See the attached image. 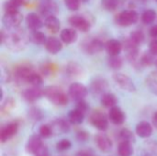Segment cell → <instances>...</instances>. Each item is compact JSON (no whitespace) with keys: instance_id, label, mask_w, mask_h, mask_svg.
<instances>
[{"instance_id":"1","label":"cell","mask_w":157,"mask_h":156,"mask_svg":"<svg viewBox=\"0 0 157 156\" xmlns=\"http://www.w3.org/2000/svg\"><path fill=\"white\" fill-rule=\"evenodd\" d=\"M1 40L9 50L20 51L26 48L29 40V35L19 28L6 29L1 31Z\"/></svg>"},{"instance_id":"39","label":"cell","mask_w":157,"mask_h":156,"mask_svg":"<svg viewBox=\"0 0 157 156\" xmlns=\"http://www.w3.org/2000/svg\"><path fill=\"white\" fill-rule=\"evenodd\" d=\"M39 132H40V135L41 137H43V138H49V137H51L53 134L51 125H47V124L42 125L40 128Z\"/></svg>"},{"instance_id":"9","label":"cell","mask_w":157,"mask_h":156,"mask_svg":"<svg viewBox=\"0 0 157 156\" xmlns=\"http://www.w3.org/2000/svg\"><path fill=\"white\" fill-rule=\"evenodd\" d=\"M84 51L89 54H95L101 51L104 48V43L99 39H91L84 43Z\"/></svg>"},{"instance_id":"13","label":"cell","mask_w":157,"mask_h":156,"mask_svg":"<svg viewBox=\"0 0 157 156\" xmlns=\"http://www.w3.org/2000/svg\"><path fill=\"white\" fill-rule=\"evenodd\" d=\"M18 130V125L16 122H12L7 124L6 127H4L1 130L0 132V139L2 143H6V141H8L9 139H11L17 132Z\"/></svg>"},{"instance_id":"45","label":"cell","mask_w":157,"mask_h":156,"mask_svg":"<svg viewBox=\"0 0 157 156\" xmlns=\"http://www.w3.org/2000/svg\"><path fill=\"white\" fill-rule=\"evenodd\" d=\"M41 113L40 110H38L37 108H32L30 110V117L34 120H40L41 118Z\"/></svg>"},{"instance_id":"42","label":"cell","mask_w":157,"mask_h":156,"mask_svg":"<svg viewBox=\"0 0 157 156\" xmlns=\"http://www.w3.org/2000/svg\"><path fill=\"white\" fill-rule=\"evenodd\" d=\"M67 71H68V74L70 75H73V76H75V74H78L79 72L81 71V68L79 65H77L76 63H70L68 66H67Z\"/></svg>"},{"instance_id":"15","label":"cell","mask_w":157,"mask_h":156,"mask_svg":"<svg viewBox=\"0 0 157 156\" xmlns=\"http://www.w3.org/2000/svg\"><path fill=\"white\" fill-rule=\"evenodd\" d=\"M42 146H43V143H42L40 136H39V135H32L29 139L26 148H27V152L28 153L36 154L38 153V151Z\"/></svg>"},{"instance_id":"16","label":"cell","mask_w":157,"mask_h":156,"mask_svg":"<svg viewBox=\"0 0 157 156\" xmlns=\"http://www.w3.org/2000/svg\"><path fill=\"white\" fill-rule=\"evenodd\" d=\"M40 12L45 16L46 17L55 16L58 13V6L54 2L52 1H46L42 3L40 6Z\"/></svg>"},{"instance_id":"48","label":"cell","mask_w":157,"mask_h":156,"mask_svg":"<svg viewBox=\"0 0 157 156\" xmlns=\"http://www.w3.org/2000/svg\"><path fill=\"white\" fill-rule=\"evenodd\" d=\"M15 3H17L19 6H25V5H27L28 3H29V0H13Z\"/></svg>"},{"instance_id":"24","label":"cell","mask_w":157,"mask_h":156,"mask_svg":"<svg viewBox=\"0 0 157 156\" xmlns=\"http://www.w3.org/2000/svg\"><path fill=\"white\" fill-rule=\"evenodd\" d=\"M44 25L52 32H57L60 29V27H61L60 20L55 16H52V17H46L45 21H44Z\"/></svg>"},{"instance_id":"50","label":"cell","mask_w":157,"mask_h":156,"mask_svg":"<svg viewBox=\"0 0 157 156\" xmlns=\"http://www.w3.org/2000/svg\"><path fill=\"white\" fill-rule=\"evenodd\" d=\"M153 124H154V126L157 129V112L155 113V115L153 117Z\"/></svg>"},{"instance_id":"17","label":"cell","mask_w":157,"mask_h":156,"mask_svg":"<svg viewBox=\"0 0 157 156\" xmlns=\"http://www.w3.org/2000/svg\"><path fill=\"white\" fill-rule=\"evenodd\" d=\"M105 47H106L108 53L110 56H119V54L121 53V51L123 48V45L121 44V42L120 40L112 39V40H109L107 41Z\"/></svg>"},{"instance_id":"32","label":"cell","mask_w":157,"mask_h":156,"mask_svg":"<svg viewBox=\"0 0 157 156\" xmlns=\"http://www.w3.org/2000/svg\"><path fill=\"white\" fill-rule=\"evenodd\" d=\"M133 43H135L136 45H140L141 43H143V41L144 40V34L140 31V30H134L131 33L130 38H129Z\"/></svg>"},{"instance_id":"53","label":"cell","mask_w":157,"mask_h":156,"mask_svg":"<svg viewBox=\"0 0 157 156\" xmlns=\"http://www.w3.org/2000/svg\"><path fill=\"white\" fill-rule=\"evenodd\" d=\"M155 1H157V0H155Z\"/></svg>"},{"instance_id":"7","label":"cell","mask_w":157,"mask_h":156,"mask_svg":"<svg viewBox=\"0 0 157 156\" xmlns=\"http://www.w3.org/2000/svg\"><path fill=\"white\" fill-rule=\"evenodd\" d=\"M69 23L73 27V29H77L83 32L88 31L91 28V23L89 22V20L79 15H74L70 17Z\"/></svg>"},{"instance_id":"40","label":"cell","mask_w":157,"mask_h":156,"mask_svg":"<svg viewBox=\"0 0 157 156\" xmlns=\"http://www.w3.org/2000/svg\"><path fill=\"white\" fill-rule=\"evenodd\" d=\"M71 146H72L71 142H70L69 140H67V139H63V140H61V141L57 143L56 148H57V150L60 151V152H64V151L69 150V149L71 148Z\"/></svg>"},{"instance_id":"19","label":"cell","mask_w":157,"mask_h":156,"mask_svg":"<svg viewBox=\"0 0 157 156\" xmlns=\"http://www.w3.org/2000/svg\"><path fill=\"white\" fill-rule=\"evenodd\" d=\"M109 119L110 120V121L113 124L121 125L125 121V115L120 108L114 107V108H110V110H109Z\"/></svg>"},{"instance_id":"22","label":"cell","mask_w":157,"mask_h":156,"mask_svg":"<svg viewBox=\"0 0 157 156\" xmlns=\"http://www.w3.org/2000/svg\"><path fill=\"white\" fill-rule=\"evenodd\" d=\"M136 133L141 138H149L153 133V127L147 121H142L136 126Z\"/></svg>"},{"instance_id":"52","label":"cell","mask_w":157,"mask_h":156,"mask_svg":"<svg viewBox=\"0 0 157 156\" xmlns=\"http://www.w3.org/2000/svg\"><path fill=\"white\" fill-rule=\"evenodd\" d=\"M141 1H144H144H146V0H141Z\"/></svg>"},{"instance_id":"11","label":"cell","mask_w":157,"mask_h":156,"mask_svg":"<svg viewBox=\"0 0 157 156\" xmlns=\"http://www.w3.org/2000/svg\"><path fill=\"white\" fill-rule=\"evenodd\" d=\"M26 24L31 31H35L42 28L43 21L37 13H29L26 17Z\"/></svg>"},{"instance_id":"46","label":"cell","mask_w":157,"mask_h":156,"mask_svg":"<svg viewBox=\"0 0 157 156\" xmlns=\"http://www.w3.org/2000/svg\"><path fill=\"white\" fill-rule=\"evenodd\" d=\"M77 138L79 141H86L87 138H88V135L86 131H79L78 134H77Z\"/></svg>"},{"instance_id":"34","label":"cell","mask_w":157,"mask_h":156,"mask_svg":"<svg viewBox=\"0 0 157 156\" xmlns=\"http://www.w3.org/2000/svg\"><path fill=\"white\" fill-rule=\"evenodd\" d=\"M120 139H121V142H127V143H132L134 142V135L130 130L123 129L120 132Z\"/></svg>"},{"instance_id":"43","label":"cell","mask_w":157,"mask_h":156,"mask_svg":"<svg viewBox=\"0 0 157 156\" xmlns=\"http://www.w3.org/2000/svg\"><path fill=\"white\" fill-rule=\"evenodd\" d=\"M88 108H88L87 103H86V101H84V100L78 101L77 104H76V109L79 110V111H81V112L84 113V114H86V113L87 112Z\"/></svg>"},{"instance_id":"10","label":"cell","mask_w":157,"mask_h":156,"mask_svg":"<svg viewBox=\"0 0 157 156\" xmlns=\"http://www.w3.org/2000/svg\"><path fill=\"white\" fill-rule=\"evenodd\" d=\"M44 96L43 90L40 89L39 86H31L24 90L23 92V97L28 102H34L38 99H40L41 97Z\"/></svg>"},{"instance_id":"37","label":"cell","mask_w":157,"mask_h":156,"mask_svg":"<svg viewBox=\"0 0 157 156\" xmlns=\"http://www.w3.org/2000/svg\"><path fill=\"white\" fill-rule=\"evenodd\" d=\"M121 0H102V6L109 11H113L118 8Z\"/></svg>"},{"instance_id":"38","label":"cell","mask_w":157,"mask_h":156,"mask_svg":"<svg viewBox=\"0 0 157 156\" xmlns=\"http://www.w3.org/2000/svg\"><path fill=\"white\" fill-rule=\"evenodd\" d=\"M144 156H157L156 143H151L147 144L144 152Z\"/></svg>"},{"instance_id":"4","label":"cell","mask_w":157,"mask_h":156,"mask_svg":"<svg viewBox=\"0 0 157 156\" xmlns=\"http://www.w3.org/2000/svg\"><path fill=\"white\" fill-rule=\"evenodd\" d=\"M22 19V14L19 11H17L14 13H5L2 17V22L6 29H15L18 28Z\"/></svg>"},{"instance_id":"27","label":"cell","mask_w":157,"mask_h":156,"mask_svg":"<svg viewBox=\"0 0 157 156\" xmlns=\"http://www.w3.org/2000/svg\"><path fill=\"white\" fill-rule=\"evenodd\" d=\"M101 104L105 107V108H114L116 107L117 104V98L115 97V95L110 94V93H106L101 97Z\"/></svg>"},{"instance_id":"36","label":"cell","mask_w":157,"mask_h":156,"mask_svg":"<svg viewBox=\"0 0 157 156\" xmlns=\"http://www.w3.org/2000/svg\"><path fill=\"white\" fill-rule=\"evenodd\" d=\"M19 6L13 0H7L4 3V10L6 13H14L18 11Z\"/></svg>"},{"instance_id":"49","label":"cell","mask_w":157,"mask_h":156,"mask_svg":"<svg viewBox=\"0 0 157 156\" xmlns=\"http://www.w3.org/2000/svg\"><path fill=\"white\" fill-rule=\"evenodd\" d=\"M76 156H93L89 152H87V151H81V152H79Z\"/></svg>"},{"instance_id":"33","label":"cell","mask_w":157,"mask_h":156,"mask_svg":"<svg viewBox=\"0 0 157 156\" xmlns=\"http://www.w3.org/2000/svg\"><path fill=\"white\" fill-rule=\"evenodd\" d=\"M28 84H30L32 86H40L42 84V77L40 74H39L38 73H36L35 71L29 75L28 81Z\"/></svg>"},{"instance_id":"5","label":"cell","mask_w":157,"mask_h":156,"mask_svg":"<svg viewBox=\"0 0 157 156\" xmlns=\"http://www.w3.org/2000/svg\"><path fill=\"white\" fill-rule=\"evenodd\" d=\"M113 80L116 83V85H118L121 89L125 91L134 92L136 90L135 85L132 82V80L124 74H121V73L115 74L113 75Z\"/></svg>"},{"instance_id":"26","label":"cell","mask_w":157,"mask_h":156,"mask_svg":"<svg viewBox=\"0 0 157 156\" xmlns=\"http://www.w3.org/2000/svg\"><path fill=\"white\" fill-rule=\"evenodd\" d=\"M84 118H85V114L77 110L76 108L74 110H71L68 114V120L74 125L81 124L84 121Z\"/></svg>"},{"instance_id":"12","label":"cell","mask_w":157,"mask_h":156,"mask_svg":"<svg viewBox=\"0 0 157 156\" xmlns=\"http://www.w3.org/2000/svg\"><path fill=\"white\" fill-rule=\"evenodd\" d=\"M96 143L98 149L101 152L104 153H109L112 149V142L111 140L104 133L98 134L96 136Z\"/></svg>"},{"instance_id":"3","label":"cell","mask_w":157,"mask_h":156,"mask_svg":"<svg viewBox=\"0 0 157 156\" xmlns=\"http://www.w3.org/2000/svg\"><path fill=\"white\" fill-rule=\"evenodd\" d=\"M139 19V14L135 10H124L121 12L116 18L117 23L122 27H128L136 23Z\"/></svg>"},{"instance_id":"29","label":"cell","mask_w":157,"mask_h":156,"mask_svg":"<svg viewBox=\"0 0 157 156\" xmlns=\"http://www.w3.org/2000/svg\"><path fill=\"white\" fill-rule=\"evenodd\" d=\"M157 17V13L155 10L154 9H147L145 11H144V13L142 14V21L144 24H151L153 23Z\"/></svg>"},{"instance_id":"31","label":"cell","mask_w":157,"mask_h":156,"mask_svg":"<svg viewBox=\"0 0 157 156\" xmlns=\"http://www.w3.org/2000/svg\"><path fill=\"white\" fill-rule=\"evenodd\" d=\"M155 63V55L152 52H145L140 58V64L142 66H150Z\"/></svg>"},{"instance_id":"44","label":"cell","mask_w":157,"mask_h":156,"mask_svg":"<svg viewBox=\"0 0 157 156\" xmlns=\"http://www.w3.org/2000/svg\"><path fill=\"white\" fill-rule=\"evenodd\" d=\"M149 50H150V52H152L154 55H157V39L153 40L150 42Z\"/></svg>"},{"instance_id":"18","label":"cell","mask_w":157,"mask_h":156,"mask_svg":"<svg viewBox=\"0 0 157 156\" xmlns=\"http://www.w3.org/2000/svg\"><path fill=\"white\" fill-rule=\"evenodd\" d=\"M34 72V70L32 68H30L29 66L27 65H21L18 66L16 71H15V77L17 78V81L19 82H24L27 83L29 75Z\"/></svg>"},{"instance_id":"41","label":"cell","mask_w":157,"mask_h":156,"mask_svg":"<svg viewBox=\"0 0 157 156\" xmlns=\"http://www.w3.org/2000/svg\"><path fill=\"white\" fill-rule=\"evenodd\" d=\"M64 4L72 11H76L80 7V0H64Z\"/></svg>"},{"instance_id":"35","label":"cell","mask_w":157,"mask_h":156,"mask_svg":"<svg viewBox=\"0 0 157 156\" xmlns=\"http://www.w3.org/2000/svg\"><path fill=\"white\" fill-rule=\"evenodd\" d=\"M122 59L120 56H110L109 59V65L114 70H118L122 66Z\"/></svg>"},{"instance_id":"2","label":"cell","mask_w":157,"mask_h":156,"mask_svg":"<svg viewBox=\"0 0 157 156\" xmlns=\"http://www.w3.org/2000/svg\"><path fill=\"white\" fill-rule=\"evenodd\" d=\"M44 97L57 106H65L68 103V96L58 86H50L43 89Z\"/></svg>"},{"instance_id":"47","label":"cell","mask_w":157,"mask_h":156,"mask_svg":"<svg viewBox=\"0 0 157 156\" xmlns=\"http://www.w3.org/2000/svg\"><path fill=\"white\" fill-rule=\"evenodd\" d=\"M149 34H150V36L153 37V38H157V25L153 26V27L150 29Z\"/></svg>"},{"instance_id":"8","label":"cell","mask_w":157,"mask_h":156,"mask_svg":"<svg viewBox=\"0 0 157 156\" xmlns=\"http://www.w3.org/2000/svg\"><path fill=\"white\" fill-rule=\"evenodd\" d=\"M90 121L92 125L99 131H106L108 129V119L102 112L98 110L92 113V115L90 116Z\"/></svg>"},{"instance_id":"21","label":"cell","mask_w":157,"mask_h":156,"mask_svg":"<svg viewBox=\"0 0 157 156\" xmlns=\"http://www.w3.org/2000/svg\"><path fill=\"white\" fill-rule=\"evenodd\" d=\"M45 48L50 53L56 54L62 50L63 45H62V42L57 38L50 37V38L47 39V41L45 43Z\"/></svg>"},{"instance_id":"25","label":"cell","mask_w":157,"mask_h":156,"mask_svg":"<svg viewBox=\"0 0 157 156\" xmlns=\"http://www.w3.org/2000/svg\"><path fill=\"white\" fill-rule=\"evenodd\" d=\"M29 40H31V42H33L34 44L37 45H42L45 44L47 41V38L45 36V34L41 31L39 30H35V31H31L29 34Z\"/></svg>"},{"instance_id":"6","label":"cell","mask_w":157,"mask_h":156,"mask_svg":"<svg viewBox=\"0 0 157 156\" xmlns=\"http://www.w3.org/2000/svg\"><path fill=\"white\" fill-rule=\"evenodd\" d=\"M87 95V88L80 83H73L69 87V97L78 102L84 100V98Z\"/></svg>"},{"instance_id":"20","label":"cell","mask_w":157,"mask_h":156,"mask_svg":"<svg viewBox=\"0 0 157 156\" xmlns=\"http://www.w3.org/2000/svg\"><path fill=\"white\" fill-rule=\"evenodd\" d=\"M60 37H61L62 41H63L65 44H71L76 41L77 32L75 31V29H72V28L64 29L61 31Z\"/></svg>"},{"instance_id":"23","label":"cell","mask_w":157,"mask_h":156,"mask_svg":"<svg viewBox=\"0 0 157 156\" xmlns=\"http://www.w3.org/2000/svg\"><path fill=\"white\" fill-rule=\"evenodd\" d=\"M51 127H52V132L55 134H63V133L68 132L69 131L68 123L64 120H62V119H58L52 121L51 124Z\"/></svg>"},{"instance_id":"28","label":"cell","mask_w":157,"mask_h":156,"mask_svg":"<svg viewBox=\"0 0 157 156\" xmlns=\"http://www.w3.org/2000/svg\"><path fill=\"white\" fill-rule=\"evenodd\" d=\"M118 153L120 156H132L133 154V148L131 143L121 142L118 148Z\"/></svg>"},{"instance_id":"51","label":"cell","mask_w":157,"mask_h":156,"mask_svg":"<svg viewBox=\"0 0 157 156\" xmlns=\"http://www.w3.org/2000/svg\"><path fill=\"white\" fill-rule=\"evenodd\" d=\"M81 1H84V2H86V1H87V0H81Z\"/></svg>"},{"instance_id":"30","label":"cell","mask_w":157,"mask_h":156,"mask_svg":"<svg viewBox=\"0 0 157 156\" xmlns=\"http://www.w3.org/2000/svg\"><path fill=\"white\" fill-rule=\"evenodd\" d=\"M146 84L149 89L157 95V72H153L149 74V76L146 79Z\"/></svg>"},{"instance_id":"14","label":"cell","mask_w":157,"mask_h":156,"mask_svg":"<svg viewBox=\"0 0 157 156\" xmlns=\"http://www.w3.org/2000/svg\"><path fill=\"white\" fill-rule=\"evenodd\" d=\"M109 87L108 82L102 78H96L90 86V90L94 95H104Z\"/></svg>"}]
</instances>
